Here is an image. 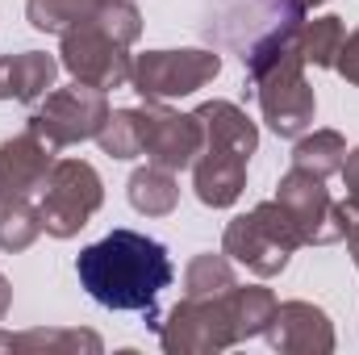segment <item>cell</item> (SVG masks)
Listing matches in <instances>:
<instances>
[{
    "label": "cell",
    "instance_id": "cell-1",
    "mask_svg": "<svg viewBox=\"0 0 359 355\" xmlns=\"http://www.w3.org/2000/svg\"><path fill=\"white\" fill-rule=\"evenodd\" d=\"M76 276L96 305L151 314L159 293L176 280V267L159 239H147L138 230H109L100 243L80 251Z\"/></svg>",
    "mask_w": 359,
    "mask_h": 355
},
{
    "label": "cell",
    "instance_id": "cell-2",
    "mask_svg": "<svg viewBox=\"0 0 359 355\" xmlns=\"http://www.w3.org/2000/svg\"><path fill=\"white\" fill-rule=\"evenodd\" d=\"M243 67H247V96L259 100L268 130L297 142L318 113V96L305 80V59L297 51V29L255 42L243 55Z\"/></svg>",
    "mask_w": 359,
    "mask_h": 355
},
{
    "label": "cell",
    "instance_id": "cell-3",
    "mask_svg": "<svg viewBox=\"0 0 359 355\" xmlns=\"http://www.w3.org/2000/svg\"><path fill=\"white\" fill-rule=\"evenodd\" d=\"M297 247H305L301 243V234H297V226H292V217L284 213V205L271 196V201H259L251 213H243V217H234L230 226H226V234H222V251L234 260V264H243L247 272H255V276H280L288 260H292V251Z\"/></svg>",
    "mask_w": 359,
    "mask_h": 355
},
{
    "label": "cell",
    "instance_id": "cell-4",
    "mask_svg": "<svg viewBox=\"0 0 359 355\" xmlns=\"http://www.w3.org/2000/svg\"><path fill=\"white\" fill-rule=\"evenodd\" d=\"M100 205H104V184L88 159H55L38 201L42 230L50 239H76Z\"/></svg>",
    "mask_w": 359,
    "mask_h": 355
},
{
    "label": "cell",
    "instance_id": "cell-5",
    "mask_svg": "<svg viewBox=\"0 0 359 355\" xmlns=\"http://www.w3.org/2000/svg\"><path fill=\"white\" fill-rule=\"evenodd\" d=\"M151 330L159 335L168 355H217L238 343L226 293L222 297H184L168 309V318H155Z\"/></svg>",
    "mask_w": 359,
    "mask_h": 355
},
{
    "label": "cell",
    "instance_id": "cell-6",
    "mask_svg": "<svg viewBox=\"0 0 359 355\" xmlns=\"http://www.w3.org/2000/svg\"><path fill=\"white\" fill-rule=\"evenodd\" d=\"M217 72H222V55L217 51H201V46L147 51L130 67V88L142 100H176V96H192L205 84H213Z\"/></svg>",
    "mask_w": 359,
    "mask_h": 355
},
{
    "label": "cell",
    "instance_id": "cell-7",
    "mask_svg": "<svg viewBox=\"0 0 359 355\" xmlns=\"http://www.w3.org/2000/svg\"><path fill=\"white\" fill-rule=\"evenodd\" d=\"M109 117V96L88 84H67V88H50L29 113V130H38L50 147H76L100 134Z\"/></svg>",
    "mask_w": 359,
    "mask_h": 355
},
{
    "label": "cell",
    "instance_id": "cell-8",
    "mask_svg": "<svg viewBox=\"0 0 359 355\" xmlns=\"http://www.w3.org/2000/svg\"><path fill=\"white\" fill-rule=\"evenodd\" d=\"M59 67H67L72 80L88 84V88H126L130 84V46H121L113 34H104L96 21L88 25H76L63 34V46H59Z\"/></svg>",
    "mask_w": 359,
    "mask_h": 355
},
{
    "label": "cell",
    "instance_id": "cell-9",
    "mask_svg": "<svg viewBox=\"0 0 359 355\" xmlns=\"http://www.w3.org/2000/svg\"><path fill=\"white\" fill-rule=\"evenodd\" d=\"M276 201L292 217V226H297L305 247H326V243L343 239V230H339V201L330 196L322 176H313L305 168H288L280 176V184H276Z\"/></svg>",
    "mask_w": 359,
    "mask_h": 355
},
{
    "label": "cell",
    "instance_id": "cell-10",
    "mask_svg": "<svg viewBox=\"0 0 359 355\" xmlns=\"http://www.w3.org/2000/svg\"><path fill=\"white\" fill-rule=\"evenodd\" d=\"M201 147H205V134H201L196 113H176V109H168V100L142 105V155H147V163L184 172L196 163Z\"/></svg>",
    "mask_w": 359,
    "mask_h": 355
},
{
    "label": "cell",
    "instance_id": "cell-11",
    "mask_svg": "<svg viewBox=\"0 0 359 355\" xmlns=\"http://www.w3.org/2000/svg\"><path fill=\"white\" fill-rule=\"evenodd\" d=\"M264 339L280 355H330L334 351V326L322 305L313 301H280L271 314Z\"/></svg>",
    "mask_w": 359,
    "mask_h": 355
},
{
    "label": "cell",
    "instance_id": "cell-12",
    "mask_svg": "<svg viewBox=\"0 0 359 355\" xmlns=\"http://www.w3.org/2000/svg\"><path fill=\"white\" fill-rule=\"evenodd\" d=\"M55 151L59 147H50L29 126L21 134L4 138L0 142V176H4L8 196H34V192H42V184L50 176V168H55Z\"/></svg>",
    "mask_w": 359,
    "mask_h": 355
},
{
    "label": "cell",
    "instance_id": "cell-13",
    "mask_svg": "<svg viewBox=\"0 0 359 355\" xmlns=\"http://www.w3.org/2000/svg\"><path fill=\"white\" fill-rule=\"evenodd\" d=\"M247 155H234V151H201L196 163H192V188H196V201L209 205V209H230L243 188H247Z\"/></svg>",
    "mask_w": 359,
    "mask_h": 355
},
{
    "label": "cell",
    "instance_id": "cell-14",
    "mask_svg": "<svg viewBox=\"0 0 359 355\" xmlns=\"http://www.w3.org/2000/svg\"><path fill=\"white\" fill-rule=\"evenodd\" d=\"M196 121H201V134H205V147L209 151H234V155H255L259 147V126L247 117L243 105L234 100H205L192 109ZM201 147V151H205Z\"/></svg>",
    "mask_w": 359,
    "mask_h": 355
},
{
    "label": "cell",
    "instance_id": "cell-15",
    "mask_svg": "<svg viewBox=\"0 0 359 355\" xmlns=\"http://www.w3.org/2000/svg\"><path fill=\"white\" fill-rule=\"evenodd\" d=\"M59 59L46 51H21V55H0V100H21L38 105L55 88Z\"/></svg>",
    "mask_w": 359,
    "mask_h": 355
},
{
    "label": "cell",
    "instance_id": "cell-16",
    "mask_svg": "<svg viewBox=\"0 0 359 355\" xmlns=\"http://www.w3.org/2000/svg\"><path fill=\"white\" fill-rule=\"evenodd\" d=\"M100 335L96 330H0V351H29V355H100Z\"/></svg>",
    "mask_w": 359,
    "mask_h": 355
},
{
    "label": "cell",
    "instance_id": "cell-17",
    "mask_svg": "<svg viewBox=\"0 0 359 355\" xmlns=\"http://www.w3.org/2000/svg\"><path fill=\"white\" fill-rule=\"evenodd\" d=\"M226 305H230V322H234V335H238V343H247V339H259L264 330H268L271 314H276V293L264 288V284H234L230 293H226Z\"/></svg>",
    "mask_w": 359,
    "mask_h": 355
},
{
    "label": "cell",
    "instance_id": "cell-18",
    "mask_svg": "<svg viewBox=\"0 0 359 355\" xmlns=\"http://www.w3.org/2000/svg\"><path fill=\"white\" fill-rule=\"evenodd\" d=\"M126 196H130V205H134L138 213H147V217H168V213L180 205L176 172L147 163V168H138V172L130 176V184H126Z\"/></svg>",
    "mask_w": 359,
    "mask_h": 355
},
{
    "label": "cell",
    "instance_id": "cell-19",
    "mask_svg": "<svg viewBox=\"0 0 359 355\" xmlns=\"http://www.w3.org/2000/svg\"><path fill=\"white\" fill-rule=\"evenodd\" d=\"M104 0H25V21L38 34H67L76 25H88L100 17Z\"/></svg>",
    "mask_w": 359,
    "mask_h": 355
},
{
    "label": "cell",
    "instance_id": "cell-20",
    "mask_svg": "<svg viewBox=\"0 0 359 355\" xmlns=\"http://www.w3.org/2000/svg\"><path fill=\"white\" fill-rule=\"evenodd\" d=\"M343 159H347V138L339 130H313V134L305 130L292 147V168H305V172H313L322 180L339 176Z\"/></svg>",
    "mask_w": 359,
    "mask_h": 355
},
{
    "label": "cell",
    "instance_id": "cell-21",
    "mask_svg": "<svg viewBox=\"0 0 359 355\" xmlns=\"http://www.w3.org/2000/svg\"><path fill=\"white\" fill-rule=\"evenodd\" d=\"M343 38H347V29H343V17H334V13L297 25V51H301L305 67L309 63L313 67H334V59L343 51Z\"/></svg>",
    "mask_w": 359,
    "mask_h": 355
},
{
    "label": "cell",
    "instance_id": "cell-22",
    "mask_svg": "<svg viewBox=\"0 0 359 355\" xmlns=\"http://www.w3.org/2000/svg\"><path fill=\"white\" fill-rule=\"evenodd\" d=\"M234 284H238V276H234V260L226 251L222 255H213V251L192 255L184 267V297H222Z\"/></svg>",
    "mask_w": 359,
    "mask_h": 355
},
{
    "label": "cell",
    "instance_id": "cell-23",
    "mask_svg": "<svg viewBox=\"0 0 359 355\" xmlns=\"http://www.w3.org/2000/svg\"><path fill=\"white\" fill-rule=\"evenodd\" d=\"M38 234H42V217H38V205H29V196L0 201V251L8 255L29 251Z\"/></svg>",
    "mask_w": 359,
    "mask_h": 355
},
{
    "label": "cell",
    "instance_id": "cell-24",
    "mask_svg": "<svg viewBox=\"0 0 359 355\" xmlns=\"http://www.w3.org/2000/svg\"><path fill=\"white\" fill-rule=\"evenodd\" d=\"M96 142L109 159H138L142 155V109H109Z\"/></svg>",
    "mask_w": 359,
    "mask_h": 355
},
{
    "label": "cell",
    "instance_id": "cell-25",
    "mask_svg": "<svg viewBox=\"0 0 359 355\" xmlns=\"http://www.w3.org/2000/svg\"><path fill=\"white\" fill-rule=\"evenodd\" d=\"M334 72H339L351 88H359V25L343 38V51H339V59H334Z\"/></svg>",
    "mask_w": 359,
    "mask_h": 355
},
{
    "label": "cell",
    "instance_id": "cell-26",
    "mask_svg": "<svg viewBox=\"0 0 359 355\" xmlns=\"http://www.w3.org/2000/svg\"><path fill=\"white\" fill-rule=\"evenodd\" d=\"M339 230H343L347 251H355V247H359V201H355V196L339 201Z\"/></svg>",
    "mask_w": 359,
    "mask_h": 355
},
{
    "label": "cell",
    "instance_id": "cell-27",
    "mask_svg": "<svg viewBox=\"0 0 359 355\" xmlns=\"http://www.w3.org/2000/svg\"><path fill=\"white\" fill-rule=\"evenodd\" d=\"M339 176H343V188H347V196H355V201H359V147H351V151H347V159H343Z\"/></svg>",
    "mask_w": 359,
    "mask_h": 355
},
{
    "label": "cell",
    "instance_id": "cell-28",
    "mask_svg": "<svg viewBox=\"0 0 359 355\" xmlns=\"http://www.w3.org/2000/svg\"><path fill=\"white\" fill-rule=\"evenodd\" d=\"M8 305H13V284H8L4 272H0V322L8 318Z\"/></svg>",
    "mask_w": 359,
    "mask_h": 355
},
{
    "label": "cell",
    "instance_id": "cell-29",
    "mask_svg": "<svg viewBox=\"0 0 359 355\" xmlns=\"http://www.w3.org/2000/svg\"><path fill=\"white\" fill-rule=\"evenodd\" d=\"M301 8H318V4H326V0H297Z\"/></svg>",
    "mask_w": 359,
    "mask_h": 355
},
{
    "label": "cell",
    "instance_id": "cell-30",
    "mask_svg": "<svg viewBox=\"0 0 359 355\" xmlns=\"http://www.w3.org/2000/svg\"><path fill=\"white\" fill-rule=\"evenodd\" d=\"M0 201H8V188H4V176H0Z\"/></svg>",
    "mask_w": 359,
    "mask_h": 355
},
{
    "label": "cell",
    "instance_id": "cell-31",
    "mask_svg": "<svg viewBox=\"0 0 359 355\" xmlns=\"http://www.w3.org/2000/svg\"><path fill=\"white\" fill-rule=\"evenodd\" d=\"M351 260H355V267H359V247H355V251H351Z\"/></svg>",
    "mask_w": 359,
    "mask_h": 355
}]
</instances>
